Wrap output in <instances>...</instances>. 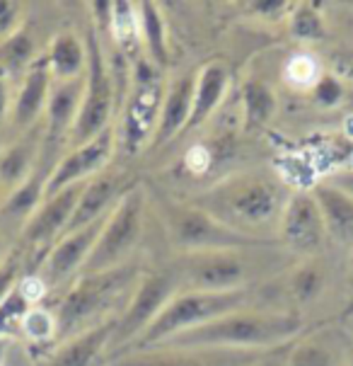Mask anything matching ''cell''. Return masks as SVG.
I'll list each match as a JSON object with an SVG mask.
<instances>
[{
    "mask_svg": "<svg viewBox=\"0 0 353 366\" xmlns=\"http://www.w3.org/2000/svg\"><path fill=\"white\" fill-rule=\"evenodd\" d=\"M290 194L293 189L274 172L250 170L225 177L189 202L247 238L276 243L278 223Z\"/></svg>",
    "mask_w": 353,
    "mask_h": 366,
    "instance_id": "cell-1",
    "label": "cell"
},
{
    "mask_svg": "<svg viewBox=\"0 0 353 366\" xmlns=\"http://www.w3.org/2000/svg\"><path fill=\"white\" fill-rule=\"evenodd\" d=\"M302 332V318L293 311H232L227 315L179 332L155 350H225L271 352L288 347Z\"/></svg>",
    "mask_w": 353,
    "mask_h": 366,
    "instance_id": "cell-2",
    "label": "cell"
},
{
    "mask_svg": "<svg viewBox=\"0 0 353 366\" xmlns=\"http://www.w3.org/2000/svg\"><path fill=\"white\" fill-rule=\"evenodd\" d=\"M143 272L145 269H140L138 262H126L104 272L80 274L56 308V320H58L56 342H63L90 327L114 320L116 308L121 315Z\"/></svg>",
    "mask_w": 353,
    "mask_h": 366,
    "instance_id": "cell-3",
    "label": "cell"
},
{
    "mask_svg": "<svg viewBox=\"0 0 353 366\" xmlns=\"http://www.w3.org/2000/svg\"><path fill=\"white\" fill-rule=\"evenodd\" d=\"M252 291H179V294L163 308V313L155 318L150 325L140 332L138 340H133L126 350H121L119 355L126 352H148L155 350L158 345L167 342L170 337H175L179 332L194 330L199 325L227 315L232 311H242L250 303ZM116 357V355H114Z\"/></svg>",
    "mask_w": 353,
    "mask_h": 366,
    "instance_id": "cell-4",
    "label": "cell"
},
{
    "mask_svg": "<svg viewBox=\"0 0 353 366\" xmlns=\"http://www.w3.org/2000/svg\"><path fill=\"white\" fill-rule=\"evenodd\" d=\"M160 223H163L167 240L179 255L208 250H242V247H264L276 243H262V240L247 238V235L222 226L218 219L199 209L189 199H170L160 197L155 199Z\"/></svg>",
    "mask_w": 353,
    "mask_h": 366,
    "instance_id": "cell-5",
    "label": "cell"
},
{
    "mask_svg": "<svg viewBox=\"0 0 353 366\" xmlns=\"http://www.w3.org/2000/svg\"><path fill=\"white\" fill-rule=\"evenodd\" d=\"M88 44V71L83 80V100H80L78 122L71 134V148L80 146L85 141H92L95 136L114 127L116 119V102H119V88H116L114 68L109 66L104 54L100 32L95 27L85 36Z\"/></svg>",
    "mask_w": 353,
    "mask_h": 366,
    "instance_id": "cell-6",
    "label": "cell"
},
{
    "mask_svg": "<svg viewBox=\"0 0 353 366\" xmlns=\"http://www.w3.org/2000/svg\"><path fill=\"white\" fill-rule=\"evenodd\" d=\"M266 247V245H264ZM259 247L242 250H208L179 255L177 269L182 291H242L262 272V262L252 255Z\"/></svg>",
    "mask_w": 353,
    "mask_h": 366,
    "instance_id": "cell-7",
    "label": "cell"
},
{
    "mask_svg": "<svg viewBox=\"0 0 353 366\" xmlns=\"http://www.w3.org/2000/svg\"><path fill=\"white\" fill-rule=\"evenodd\" d=\"M165 88L163 71L155 68L145 56H138L131 71V92L121 114V127L116 129V144L121 141V151L128 158L138 156L148 144L153 146Z\"/></svg>",
    "mask_w": 353,
    "mask_h": 366,
    "instance_id": "cell-8",
    "label": "cell"
},
{
    "mask_svg": "<svg viewBox=\"0 0 353 366\" xmlns=\"http://www.w3.org/2000/svg\"><path fill=\"white\" fill-rule=\"evenodd\" d=\"M148 209V192L143 184H133L121 202L109 211L102 233L95 243V250L85 264V272H104L111 267L131 262L133 250L143 235V221Z\"/></svg>",
    "mask_w": 353,
    "mask_h": 366,
    "instance_id": "cell-9",
    "label": "cell"
},
{
    "mask_svg": "<svg viewBox=\"0 0 353 366\" xmlns=\"http://www.w3.org/2000/svg\"><path fill=\"white\" fill-rule=\"evenodd\" d=\"M179 291H182V287H179V277L175 267L143 272L128 306L123 308L121 315H116V330H114V340H111V357L119 355L121 350H126L133 340H138L140 332L163 313V308L175 299Z\"/></svg>",
    "mask_w": 353,
    "mask_h": 366,
    "instance_id": "cell-10",
    "label": "cell"
},
{
    "mask_svg": "<svg viewBox=\"0 0 353 366\" xmlns=\"http://www.w3.org/2000/svg\"><path fill=\"white\" fill-rule=\"evenodd\" d=\"M276 243L300 259L319 257V252L329 243L324 219H322V211L309 187L293 189L286 209H283L281 223H278Z\"/></svg>",
    "mask_w": 353,
    "mask_h": 366,
    "instance_id": "cell-11",
    "label": "cell"
},
{
    "mask_svg": "<svg viewBox=\"0 0 353 366\" xmlns=\"http://www.w3.org/2000/svg\"><path fill=\"white\" fill-rule=\"evenodd\" d=\"M116 151V127H109L107 132L95 136L92 141H85L80 146H73L66 156H61L58 165L51 170L46 179V197L58 194L61 189L73 187V184H83L88 179L97 177L104 172L114 158Z\"/></svg>",
    "mask_w": 353,
    "mask_h": 366,
    "instance_id": "cell-12",
    "label": "cell"
},
{
    "mask_svg": "<svg viewBox=\"0 0 353 366\" xmlns=\"http://www.w3.org/2000/svg\"><path fill=\"white\" fill-rule=\"evenodd\" d=\"M109 216V214H107ZM107 216L85 228H78V231H68L61 235L56 243L48 247L44 259H41V269L39 277L44 279L48 287L53 284H61L71 277H80L88 264V259L95 250V243L102 233V226L107 221Z\"/></svg>",
    "mask_w": 353,
    "mask_h": 366,
    "instance_id": "cell-13",
    "label": "cell"
},
{
    "mask_svg": "<svg viewBox=\"0 0 353 366\" xmlns=\"http://www.w3.org/2000/svg\"><path fill=\"white\" fill-rule=\"evenodd\" d=\"M83 189H85V182L61 189L58 194H53V197H46V199L39 204V209L24 221L22 243L29 247H41V245L51 247L56 240L68 231V226H71V219L78 209Z\"/></svg>",
    "mask_w": 353,
    "mask_h": 366,
    "instance_id": "cell-14",
    "label": "cell"
},
{
    "mask_svg": "<svg viewBox=\"0 0 353 366\" xmlns=\"http://www.w3.org/2000/svg\"><path fill=\"white\" fill-rule=\"evenodd\" d=\"M264 352L225 350H148L109 357L107 366H247Z\"/></svg>",
    "mask_w": 353,
    "mask_h": 366,
    "instance_id": "cell-15",
    "label": "cell"
},
{
    "mask_svg": "<svg viewBox=\"0 0 353 366\" xmlns=\"http://www.w3.org/2000/svg\"><path fill=\"white\" fill-rule=\"evenodd\" d=\"M51 88H53V76L46 66L44 54H41V59L22 76L17 95L12 97V109L8 122L20 136L34 132V127H39L44 122Z\"/></svg>",
    "mask_w": 353,
    "mask_h": 366,
    "instance_id": "cell-16",
    "label": "cell"
},
{
    "mask_svg": "<svg viewBox=\"0 0 353 366\" xmlns=\"http://www.w3.org/2000/svg\"><path fill=\"white\" fill-rule=\"evenodd\" d=\"M131 187L133 184H128L123 170H109V167L104 172H100L97 177L88 179L68 231H78V228H85V226H90V223L104 219Z\"/></svg>",
    "mask_w": 353,
    "mask_h": 366,
    "instance_id": "cell-17",
    "label": "cell"
},
{
    "mask_svg": "<svg viewBox=\"0 0 353 366\" xmlns=\"http://www.w3.org/2000/svg\"><path fill=\"white\" fill-rule=\"evenodd\" d=\"M114 330L116 318L90 327V330L80 332L76 337H68L63 342H58L51 355L36 366H100L107 350H111Z\"/></svg>",
    "mask_w": 353,
    "mask_h": 366,
    "instance_id": "cell-18",
    "label": "cell"
},
{
    "mask_svg": "<svg viewBox=\"0 0 353 366\" xmlns=\"http://www.w3.org/2000/svg\"><path fill=\"white\" fill-rule=\"evenodd\" d=\"M194 88H196V76H191V73L167 83L153 148L170 144L182 132H187L191 119V107H194Z\"/></svg>",
    "mask_w": 353,
    "mask_h": 366,
    "instance_id": "cell-19",
    "label": "cell"
},
{
    "mask_svg": "<svg viewBox=\"0 0 353 366\" xmlns=\"http://www.w3.org/2000/svg\"><path fill=\"white\" fill-rule=\"evenodd\" d=\"M309 192L322 211L329 243L353 250V197L334 187L327 179L309 184Z\"/></svg>",
    "mask_w": 353,
    "mask_h": 366,
    "instance_id": "cell-20",
    "label": "cell"
},
{
    "mask_svg": "<svg viewBox=\"0 0 353 366\" xmlns=\"http://www.w3.org/2000/svg\"><path fill=\"white\" fill-rule=\"evenodd\" d=\"M232 76L225 61H208L196 73V88H194V107H191V119L187 132L203 127L210 117L218 112V107L225 100L227 90H230Z\"/></svg>",
    "mask_w": 353,
    "mask_h": 366,
    "instance_id": "cell-21",
    "label": "cell"
},
{
    "mask_svg": "<svg viewBox=\"0 0 353 366\" xmlns=\"http://www.w3.org/2000/svg\"><path fill=\"white\" fill-rule=\"evenodd\" d=\"M41 156V132H29L17 136L10 146L0 151V192L12 194L34 172ZM3 197V199H5Z\"/></svg>",
    "mask_w": 353,
    "mask_h": 366,
    "instance_id": "cell-22",
    "label": "cell"
},
{
    "mask_svg": "<svg viewBox=\"0 0 353 366\" xmlns=\"http://www.w3.org/2000/svg\"><path fill=\"white\" fill-rule=\"evenodd\" d=\"M44 59L53 80L85 78V71H88V44L76 32H61L51 39Z\"/></svg>",
    "mask_w": 353,
    "mask_h": 366,
    "instance_id": "cell-23",
    "label": "cell"
},
{
    "mask_svg": "<svg viewBox=\"0 0 353 366\" xmlns=\"http://www.w3.org/2000/svg\"><path fill=\"white\" fill-rule=\"evenodd\" d=\"M135 5H138L140 46L145 51V59L160 71H167V66H170V34H167L163 8L150 0H140Z\"/></svg>",
    "mask_w": 353,
    "mask_h": 366,
    "instance_id": "cell-24",
    "label": "cell"
},
{
    "mask_svg": "<svg viewBox=\"0 0 353 366\" xmlns=\"http://www.w3.org/2000/svg\"><path fill=\"white\" fill-rule=\"evenodd\" d=\"M329 269L322 257H305L288 272L286 291L295 306H309L327 291Z\"/></svg>",
    "mask_w": 353,
    "mask_h": 366,
    "instance_id": "cell-25",
    "label": "cell"
},
{
    "mask_svg": "<svg viewBox=\"0 0 353 366\" xmlns=\"http://www.w3.org/2000/svg\"><path fill=\"white\" fill-rule=\"evenodd\" d=\"M240 104H242V122L247 132L264 129L266 124L274 119L278 100L276 92L266 80L262 78H247L240 88Z\"/></svg>",
    "mask_w": 353,
    "mask_h": 366,
    "instance_id": "cell-26",
    "label": "cell"
},
{
    "mask_svg": "<svg viewBox=\"0 0 353 366\" xmlns=\"http://www.w3.org/2000/svg\"><path fill=\"white\" fill-rule=\"evenodd\" d=\"M288 32L300 44H322L329 36V22L322 12L319 5L314 3H295L288 15Z\"/></svg>",
    "mask_w": 353,
    "mask_h": 366,
    "instance_id": "cell-27",
    "label": "cell"
},
{
    "mask_svg": "<svg viewBox=\"0 0 353 366\" xmlns=\"http://www.w3.org/2000/svg\"><path fill=\"white\" fill-rule=\"evenodd\" d=\"M41 56L36 51V41L27 27L0 41V71L8 76H24Z\"/></svg>",
    "mask_w": 353,
    "mask_h": 366,
    "instance_id": "cell-28",
    "label": "cell"
},
{
    "mask_svg": "<svg viewBox=\"0 0 353 366\" xmlns=\"http://www.w3.org/2000/svg\"><path fill=\"white\" fill-rule=\"evenodd\" d=\"M51 172H46L41 165L34 167V172L29 175L24 182L17 187L12 194H8L3 199V214L15 219V216H22L24 221L39 209V204L44 202V192H46V179Z\"/></svg>",
    "mask_w": 353,
    "mask_h": 366,
    "instance_id": "cell-29",
    "label": "cell"
},
{
    "mask_svg": "<svg viewBox=\"0 0 353 366\" xmlns=\"http://www.w3.org/2000/svg\"><path fill=\"white\" fill-rule=\"evenodd\" d=\"M346 359H342L339 347L324 335H312L300 342H293L288 350L286 366H342Z\"/></svg>",
    "mask_w": 353,
    "mask_h": 366,
    "instance_id": "cell-30",
    "label": "cell"
},
{
    "mask_svg": "<svg viewBox=\"0 0 353 366\" xmlns=\"http://www.w3.org/2000/svg\"><path fill=\"white\" fill-rule=\"evenodd\" d=\"M109 34L114 39L119 54L133 56V49L140 46V29H138V5L126 3V0H116L111 8V24Z\"/></svg>",
    "mask_w": 353,
    "mask_h": 366,
    "instance_id": "cell-31",
    "label": "cell"
},
{
    "mask_svg": "<svg viewBox=\"0 0 353 366\" xmlns=\"http://www.w3.org/2000/svg\"><path fill=\"white\" fill-rule=\"evenodd\" d=\"M327 73L324 61L312 51H295L288 56V61L283 64V80L288 88L298 92H312L314 85L319 83V78Z\"/></svg>",
    "mask_w": 353,
    "mask_h": 366,
    "instance_id": "cell-32",
    "label": "cell"
},
{
    "mask_svg": "<svg viewBox=\"0 0 353 366\" xmlns=\"http://www.w3.org/2000/svg\"><path fill=\"white\" fill-rule=\"evenodd\" d=\"M29 342L36 345H48L56 342V332H58V320H56V311L44 306H34L29 308V313L22 320V330H20Z\"/></svg>",
    "mask_w": 353,
    "mask_h": 366,
    "instance_id": "cell-33",
    "label": "cell"
},
{
    "mask_svg": "<svg viewBox=\"0 0 353 366\" xmlns=\"http://www.w3.org/2000/svg\"><path fill=\"white\" fill-rule=\"evenodd\" d=\"M29 308L34 306L20 294V289H15L8 299L0 303V340H5L15 330H22V320L29 313Z\"/></svg>",
    "mask_w": 353,
    "mask_h": 366,
    "instance_id": "cell-34",
    "label": "cell"
},
{
    "mask_svg": "<svg viewBox=\"0 0 353 366\" xmlns=\"http://www.w3.org/2000/svg\"><path fill=\"white\" fill-rule=\"evenodd\" d=\"M293 5L295 3H288V0H250V3H242L240 8L245 10V15L250 20L264 24H278V22H288Z\"/></svg>",
    "mask_w": 353,
    "mask_h": 366,
    "instance_id": "cell-35",
    "label": "cell"
},
{
    "mask_svg": "<svg viewBox=\"0 0 353 366\" xmlns=\"http://www.w3.org/2000/svg\"><path fill=\"white\" fill-rule=\"evenodd\" d=\"M309 97H312V102L317 104V107L334 109L344 102L346 83H342V80L337 76H332V73H324V76L319 78V83L312 88V92H309Z\"/></svg>",
    "mask_w": 353,
    "mask_h": 366,
    "instance_id": "cell-36",
    "label": "cell"
},
{
    "mask_svg": "<svg viewBox=\"0 0 353 366\" xmlns=\"http://www.w3.org/2000/svg\"><path fill=\"white\" fill-rule=\"evenodd\" d=\"M24 257L22 250H10V255L0 262V303H3L8 296L20 287L24 272H22Z\"/></svg>",
    "mask_w": 353,
    "mask_h": 366,
    "instance_id": "cell-37",
    "label": "cell"
},
{
    "mask_svg": "<svg viewBox=\"0 0 353 366\" xmlns=\"http://www.w3.org/2000/svg\"><path fill=\"white\" fill-rule=\"evenodd\" d=\"M324 68L342 83H353V44L332 49L324 61Z\"/></svg>",
    "mask_w": 353,
    "mask_h": 366,
    "instance_id": "cell-38",
    "label": "cell"
},
{
    "mask_svg": "<svg viewBox=\"0 0 353 366\" xmlns=\"http://www.w3.org/2000/svg\"><path fill=\"white\" fill-rule=\"evenodd\" d=\"M24 27V5L15 0H0V41Z\"/></svg>",
    "mask_w": 353,
    "mask_h": 366,
    "instance_id": "cell-39",
    "label": "cell"
},
{
    "mask_svg": "<svg viewBox=\"0 0 353 366\" xmlns=\"http://www.w3.org/2000/svg\"><path fill=\"white\" fill-rule=\"evenodd\" d=\"M17 289H20V294L32 303V306H39V301L44 299V294L48 291V284L39 274H24Z\"/></svg>",
    "mask_w": 353,
    "mask_h": 366,
    "instance_id": "cell-40",
    "label": "cell"
},
{
    "mask_svg": "<svg viewBox=\"0 0 353 366\" xmlns=\"http://www.w3.org/2000/svg\"><path fill=\"white\" fill-rule=\"evenodd\" d=\"M327 182L334 184V187H339L342 192H346V194L353 197V165L349 167H339V170L329 172V175L324 177Z\"/></svg>",
    "mask_w": 353,
    "mask_h": 366,
    "instance_id": "cell-41",
    "label": "cell"
},
{
    "mask_svg": "<svg viewBox=\"0 0 353 366\" xmlns=\"http://www.w3.org/2000/svg\"><path fill=\"white\" fill-rule=\"evenodd\" d=\"M10 109H12L10 76L0 71V129H3V124L10 119Z\"/></svg>",
    "mask_w": 353,
    "mask_h": 366,
    "instance_id": "cell-42",
    "label": "cell"
},
{
    "mask_svg": "<svg viewBox=\"0 0 353 366\" xmlns=\"http://www.w3.org/2000/svg\"><path fill=\"white\" fill-rule=\"evenodd\" d=\"M288 347H278V350H271V352H264L259 355L254 362H250L247 366H286V359H288Z\"/></svg>",
    "mask_w": 353,
    "mask_h": 366,
    "instance_id": "cell-43",
    "label": "cell"
},
{
    "mask_svg": "<svg viewBox=\"0 0 353 366\" xmlns=\"http://www.w3.org/2000/svg\"><path fill=\"white\" fill-rule=\"evenodd\" d=\"M344 132H346V136H349V139H353V114L344 119Z\"/></svg>",
    "mask_w": 353,
    "mask_h": 366,
    "instance_id": "cell-44",
    "label": "cell"
},
{
    "mask_svg": "<svg viewBox=\"0 0 353 366\" xmlns=\"http://www.w3.org/2000/svg\"><path fill=\"white\" fill-rule=\"evenodd\" d=\"M5 357H8V342L0 340V366H5Z\"/></svg>",
    "mask_w": 353,
    "mask_h": 366,
    "instance_id": "cell-45",
    "label": "cell"
},
{
    "mask_svg": "<svg viewBox=\"0 0 353 366\" xmlns=\"http://www.w3.org/2000/svg\"><path fill=\"white\" fill-rule=\"evenodd\" d=\"M8 255H10V250H3V240H0V262H3Z\"/></svg>",
    "mask_w": 353,
    "mask_h": 366,
    "instance_id": "cell-46",
    "label": "cell"
},
{
    "mask_svg": "<svg viewBox=\"0 0 353 366\" xmlns=\"http://www.w3.org/2000/svg\"><path fill=\"white\" fill-rule=\"evenodd\" d=\"M344 366H353V350L349 352V357H346V364Z\"/></svg>",
    "mask_w": 353,
    "mask_h": 366,
    "instance_id": "cell-47",
    "label": "cell"
},
{
    "mask_svg": "<svg viewBox=\"0 0 353 366\" xmlns=\"http://www.w3.org/2000/svg\"><path fill=\"white\" fill-rule=\"evenodd\" d=\"M351 267H353V259H351Z\"/></svg>",
    "mask_w": 353,
    "mask_h": 366,
    "instance_id": "cell-48",
    "label": "cell"
}]
</instances>
